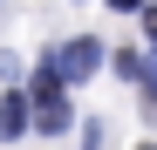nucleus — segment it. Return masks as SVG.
I'll return each instance as SVG.
<instances>
[{
    "instance_id": "obj_1",
    "label": "nucleus",
    "mask_w": 157,
    "mask_h": 150,
    "mask_svg": "<svg viewBox=\"0 0 157 150\" xmlns=\"http://www.w3.org/2000/svg\"><path fill=\"white\" fill-rule=\"evenodd\" d=\"M48 68H55L62 89H68V82H89V75L102 68V48H96V41H68L62 55H48Z\"/></svg>"
},
{
    "instance_id": "obj_2",
    "label": "nucleus",
    "mask_w": 157,
    "mask_h": 150,
    "mask_svg": "<svg viewBox=\"0 0 157 150\" xmlns=\"http://www.w3.org/2000/svg\"><path fill=\"white\" fill-rule=\"evenodd\" d=\"M0 137H28V103H21V96H7V103H0Z\"/></svg>"
},
{
    "instance_id": "obj_3",
    "label": "nucleus",
    "mask_w": 157,
    "mask_h": 150,
    "mask_svg": "<svg viewBox=\"0 0 157 150\" xmlns=\"http://www.w3.org/2000/svg\"><path fill=\"white\" fill-rule=\"evenodd\" d=\"M144 116H157V41H150V89H144Z\"/></svg>"
},
{
    "instance_id": "obj_4",
    "label": "nucleus",
    "mask_w": 157,
    "mask_h": 150,
    "mask_svg": "<svg viewBox=\"0 0 157 150\" xmlns=\"http://www.w3.org/2000/svg\"><path fill=\"white\" fill-rule=\"evenodd\" d=\"M109 7H123V14H137V7H144V0H109Z\"/></svg>"
},
{
    "instance_id": "obj_5",
    "label": "nucleus",
    "mask_w": 157,
    "mask_h": 150,
    "mask_svg": "<svg viewBox=\"0 0 157 150\" xmlns=\"http://www.w3.org/2000/svg\"><path fill=\"white\" fill-rule=\"evenodd\" d=\"M144 150H157V143H144Z\"/></svg>"
}]
</instances>
